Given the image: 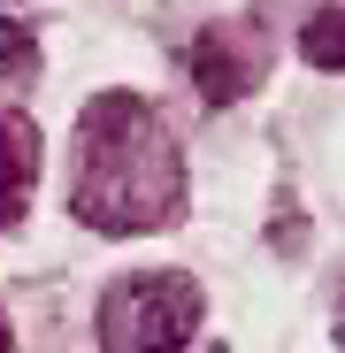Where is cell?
I'll use <instances>...</instances> for the list:
<instances>
[{
	"label": "cell",
	"instance_id": "cell-1",
	"mask_svg": "<svg viewBox=\"0 0 345 353\" xmlns=\"http://www.w3.org/2000/svg\"><path fill=\"white\" fill-rule=\"evenodd\" d=\"M185 208V161L138 92H100L77 131V215L107 239L154 230Z\"/></svg>",
	"mask_w": 345,
	"mask_h": 353
},
{
	"label": "cell",
	"instance_id": "cell-2",
	"mask_svg": "<svg viewBox=\"0 0 345 353\" xmlns=\"http://www.w3.org/2000/svg\"><path fill=\"white\" fill-rule=\"evenodd\" d=\"M200 330V284L192 276H123L100 300V345L107 353H177Z\"/></svg>",
	"mask_w": 345,
	"mask_h": 353
},
{
	"label": "cell",
	"instance_id": "cell-3",
	"mask_svg": "<svg viewBox=\"0 0 345 353\" xmlns=\"http://www.w3.org/2000/svg\"><path fill=\"white\" fill-rule=\"evenodd\" d=\"M253 77H261V39H253V31L215 23V31L192 46V85H200L207 100H238Z\"/></svg>",
	"mask_w": 345,
	"mask_h": 353
},
{
	"label": "cell",
	"instance_id": "cell-4",
	"mask_svg": "<svg viewBox=\"0 0 345 353\" xmlns=\"http://www.w3.org/2000/svg\"><path fill=\"white\" fill-rule=\"evenodd\" d=\"M300 54L315 70H345V8H322L307 31H300Z\"/></svg>",
	"mask_w": 345,
	"mask_h": 353
},
{
	"label": "cell",
	"instance_id": "cell-5",
	"mask_svg": "<svg viewBox=\"0 0 345 353\" xmlns=\"http://www.w3.org/2000/svg\"><path fill=\"white\" fill-rule=\"evenodd\" d=\"M23 70H31V31L23 23H0V92L23 85Z\"/></svg>",
	"mask_w": 345,
	"mask_h": 353
},
{
	"label": "cell",
	"instance_id": "cell-6",
	"mask_svg": "<svg viewBox=\"0 0 345 353\" xmlns=\"http://www.w3.org/2000/svg\"><path fill=\"white\" fill-rule=\"evenodd\" d=\"M16 215H23V200H16V192H0V223H16Z\"/></svg>",
	"mask_w": 345,
	"mask_h": 353
},
{
	"label": "cell",
	"instance_id": "cell-7",
	"mask_svg": "<svg viewBox=\"0 0 345 353\" xmlns=\"http://www.w3.org/2000/svg\"><path fill=\"white\" fill-rule=\"evenodd\" d=\"M0 353H8V330H0Z\"/></svg>",
	"mask_w": 345,
	"mask_h": 353
}]
</instances>
